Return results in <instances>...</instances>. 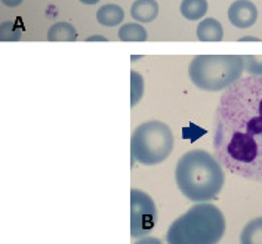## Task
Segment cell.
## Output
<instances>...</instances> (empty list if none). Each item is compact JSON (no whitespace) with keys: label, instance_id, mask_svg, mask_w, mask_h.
Listing matches in <instances>:
<instances>
[{"label":"cell","instance_id":"cell-15","mask_svg":"<svg viewBox=\"0 0 262 244\" xmlns=\"http://www.w3.org/2000/svg\"><path fill=\"white\" fill-rule=\"evenodd\" d=\"M144 95V77L137 73L130 71V107H135Z\"/></svg>","mask_w":262,"mask_h":244},{"label":"cell","instance_id":"cell-1","mask_svg":"<svg viewBox=\"0 0 262 244\" xmlns=\"http://www.w3.org/2000/svg\"><path fill=\"white\" fill-rule=\"evenodd\" d=\"M213 151L237 176L262 182V77L235 81L220 99Z\"/></svg>","mask_w":262,"mask_h":244},{"label":"cell","instance_id":"cell-20","mask_svg":"<svg viewBox=\"0 0 262 244\" xmlns=\"http://www.w3.org/2000/svg\"><path fill=\"white\" fill-rule=\"evenodd\" d=\"M246 40H249V41H258L259 40V39H255V37H242V39H240V41H246Z\"/></svg>","mask_w":262,"mask_h":244},{"label":"cell","instance_id":"cell-6","mask_svg":"<svg viewBox=\"0 0 262 244\" xmlns=\"http://www.w3.org/2000/svg\"><path fill=\"white\" fill-rule=\"evenodd\" d=\"M157 209L151 197L135 188L130 191V235H148L157 224Z\"/></svg>","mask_w":262,"mask_h":244},{"label":"cell","instance_id":"cell-4","mask_svg":"<svg viewBox=\"0 0 262 244\" xmlns=\"http://www.w3.org/2000/svg\"><path fill=\"white\" fill-rule=\"evenodd\" d=\"M245 70L242 55H197L188 67V76L195 87L218 92L240 80Z\"/></svg>","mask_w":262,"mask_h":244},{"label":"cell","instance_id":"cell-9","mask_svg":"<svg viewBox=\"0 0 262 244\" xmlns=\"http://www.w3.org/2000/svg\"><path fill=\"white\" fill-rule=\"evenodd\" d=\"M197 39L200 41H221L224 37V30L220 21L215 18H206L197 26Z\"/></svg>","mask_w":262,"mask_h":244},{"label":"cell","instance_id":"cell-11","mask_svg":"<svg viewBox=\"0 0 262 244\" xmlns=\"http://www.w3.org/2000/svg\"><path fill=\"white\" fill-rule=\"evenodd\" d=\"M181 14L188 21L202 19L207 12L206 0H182L180 6Z\"/></svg>","mask_w":262,"mask_h":244},{"label":"cell","instance_id":"cell-13","mask_svg":"<svg viewBox=\"0 0 262 244\" xmlns=\"http://www.w3.org/2000/svg\"><path fill=\"white\" fill-rule=\"evenodd\" d=\"M240 243L262 244V217L250 220L240 234Z\"/></svg>","mask_w":262,"mask_h":244},{"label":"cell","instance_id":"cell-5","mask_svg":"<svg viewBox=\"0 0 262 244\" xmlns=\"http://www.w3.org/2000/svg\"><path fill=\"white\" fill-rule=\"evenodd\" d=\"M173 134L166 123L151 120L139 124L130 138V154L144 166L165 162L173 149Z\"/></svg>","mask_w":262,"mask_h":244},{"label":"cell","instance_id":"cell-17","mask_svg":"<svg viewBox=\"0 0 262 244\" xmlns=\"http://www.w3.org/2000/svg\"><path fill=\"white\" fill-rule=\"evenodd\" d=\"M0 39L2 41L5 40H19L21 37V31L16 28L14 23H3L0 27Z\"/></svg>","mask_w":262,"mask_h":244},{"label":"cell","instance_id":"cell-7","mask_svg":"<svg viewBox=\"0 0 262 244\" xmlns=\"http://www.w3.org/2000/svg\"><path fill=\"white\" fill-rule=\"evenodd\" d=\"M228 19L237 28L252 27L258 19V9L250 0H235L228 9Z\"/></svg>","mask_w":262,"mask_h":244},{"label":"cell","instance_id":"cell-8","mask_svg":"<svg viewBox=\"0 0 262 244\" xmlns=\"http://www.w3.org/2000/svg\"><path fill=\"white\" fill-rule=\"evenodd\" d=\"M130 15L138 23H151L159 15V5L156 0H135L130 6Z\"/></svg>","mask_w":262,"mask_h":244},{"label":"cell","instance_id":"cell-18","mask_svg":"<svg viewBox=\"0 0 262 244\" xmlns=\"http://www.w3.org/2000/svg\"><path fill=\"white\" fill-rule=\"evenodd\" d=\"M2 3L8 8H16L23 3V0H2Z\"/></svg>","mask_w":262,"mask_h":244},{"label":"cell","instance_id":"cell-19","mask_svg":"<svg viewBox=\"0 0 262 244\" xmlns=\"http://www.w3.org/2000/svg\"><path fill=\"white\" fill-rule=\"evenodd\" d=\"M84 5H97L99 0H80Z\"/></svg>","mask_w":262,"mask_h":244},{"label":"cell","instance_id":"cell-3","mask_svg":"<svg viewBox=\"0 0 262 244\" xmlns=\"http://www.w3.org/2000/svg\"><path fill=\"white\" fill-rule=\"evenodd\" d=\"M225 232V217L213 204L193 206L180 216L167 231L166 240L170 244H213Z\"/></svg>","mask_w":262,"mask_h":244},{"label":"cell","instance_id":"cell-16","mask_svg":"<svg viewBox=\"0 0 262 244\" xmlns=\"http://www.w3.org/2000/svg\"><path fill=\"white\" fill-rule=\"evenodd\" d=\"M243 65L250 76L262 77V55H243Z\"/></svg>","mask_w":262,"mask_h":244},{"label":"cell","instance_id":"cell-2","mask_svg":"<svg viewBox=\"0 0 262 244\" xmlns=\"http://www.w3.org/2000/svg\"><path fill=\"white\" fill-rule=\"evenodd\" d=\"M175 179L188 200L203 203L221 192L225 175L218 159L203 149H193L178 160Z\"/></svg>","mask_w":262,"mask_h":244},{"label":"cell","instance_id":"cell-12","mask_svg":"<svg viewBox=\"0 0 262 244\" xmlns=\"http://www.w3.org/2000/svg\"><path fill=\"white\" fill-rule=\"evenodd\" d=\"M49 41H74L77 40V31L69 23L54 24L48 31Z\"/></svg>","mask_w":262,"mask_h":244},{"label":"cell","instance_id":"cell-21","mask_svg":"<svg viewBox=\"0 0 262 244\" xmlns=\"http://www.w3.org/2000/svg\"><path fill=\"white\" fill-rule=\"evenodd\" d=\"M88 40H89V41H91V40H104V41H105V39H104V37H101V36H99V37L97 36V37H89Z\"/></svg>","mask_w":262,"mask_h":244},{"label":"cell","instance_id":"cell-14","mask_svg":"<svg viewBox=\"0 0 262 244\" xmlns=\"http://www.w3.org/2000/svg\"><path fill=\"white\" fill-rule=\"evenodd\" d=\"M119 39L122 41H145L148 39L147 30L141 24H123L119 30Z\"/></svg>","mask_w":262,"mask_h":244},{"label":"cell","instance_id":"cell-10","mask_svg":"<svg viewBox=\"0 0 262 244\" xmlns=\"http://www.w3.org/2000/svg\"><path fill=\"white\" fill-rule=\"evenodd\" d=\"M124 19L123 8L119 5H104L97 11V21L105 27H116Z\"/></svg>","mask_w":262,"mask_h":244}]
</instances>
